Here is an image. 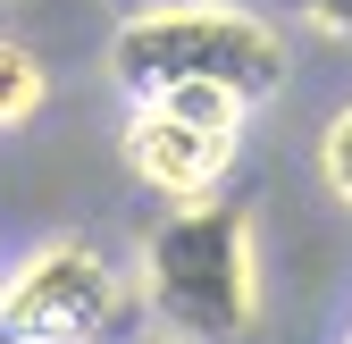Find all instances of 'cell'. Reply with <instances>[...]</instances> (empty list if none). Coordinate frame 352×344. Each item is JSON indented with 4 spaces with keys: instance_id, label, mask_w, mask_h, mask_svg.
Returning <instances> with one entry per match:
<instances>
[{
    "instance_id": "9",
    "label": "cell",
    "mask_w": 352,
    "mask_h": 344,
    "mask_svg": "<svg viewBox=\"0 0 352 344\" xmlns=\"http://www.w3.org/2000/svg\"><path fill=\"white\" fill-rule=\"evenodd\" d=\"M151 344H176V336H151Z\"/></svg>"
},
{
    "instance_id": "3",
    "label": "cell",
    "mask_w": 352,
    "mask_h": 344,
    "mask_svg": "<svg viewBox=\"0 0 352 344\" xmlns=\"http://www.w3.org/2000/svg\"><path fill=\"white\" fill-rule=\"evenodd\" d=\"M126 319V277L84 235H51L0 277V344H101Z\"/></svg>"
},
{
    "instance_id": "2",
    "label": "cell",
    "mask_w": 352,
    "mask_h": 344,
    "mask_svg": "<svg viewBox=\"0 0 352 344\" xmlns=\"http://www.w3.org/2000/svg\"><path fill=\"white\" fill-rule=\"evenodd\" d=\"M143 303L176 344H252L260 336V244L243 202H168L143 235Z\"/></svg>"
},
{
    "instance_id": "1",
    "label": "cell",
    "mask_w": 352,
    "mask_h": 344,
    "mask_svg": "<svg viewBox=\"0 0 352 344\" xmlns=\"http://www.w3.org/2000/svg\"><path fill=\"white\" fill-rule=\"evenodd\" d=\"M109 76L126 101H160L176 84H218L243 109H260L269 93H285L294 42L243 0H143L109 42Z\"/></svg>"
},
{
    "instance_id": "8",
    "label": "cell",
    "mask_w": 352,
    "mask_h": 344,
    "mask_svg": "<svg viewBox=\"0 0 352 344\" xmlns=\"http://www.w3.org/2000/svg\"><path fill=\"white\" fill-rule=\"evenodd\" d=\"M294 17L327 42H352V0H294Z\"/></svg>"
},
{
    "instance_id": "4",
    "label": "cell",
    "mask_w": 352,
    "mask_h": 344,
    "mask_svg": "<svg viewBox=\"0 0 352 344\" xmlns=\"http://www.w3.org/2000/svg\"><path fill=\"white\" fill-rule=\"evenodd\" d=\"M235 143L227 126H201V118H176L168 101H135V118H126V135H118V160H126V177L151 185L160 202H210L218 177L235 168Z\"/></svg>"
},
{
    "instance_id": "7",
    "label": "cell",
    "mask_w": 352,
    "mask_h": 344,
    "mask_svg": "<svg viewBox=\"0 0 352 344\" xmlns=\"http://www.w3.org/2000/svg\"><path fill=\"white\" fill-rule=\"evenodd\" d=\"M319 177H327V193L352 210V101L327 118V135H319Z\"/></svg>"
},
{
    "instance_id": "6",
    "label": "cell",
    "mask_w": 352,
    "mask_h": 344,
    "mask_svg": "<svg viewBox=\"0 0 352 344\" xmlns=\"http://www.w3.org/2000/svg\"><path fill=\"white\" fill-rule=\"evenodd\" d=\"M160 101H168L176 118H201V126H227V135H243V118H252V109H243L235 93H218V84H176V93H160Z\"/></svg>"
},
{
    "instance_id": "5",
    "label": "cell",
    "mask_w": 352,
    "mask_h": 344,
    "mask_svg": "<svg viewBox=\"0 0 352 344\" xmlns=\"http://www.w3.org/2000/svg\"><path fill=\"white\" fill-rule=\"evenodd\" d=\"M42 101H51V76H42V59L25 51V42L0 34V126H25Z\"/></svg>"
}]
</instances>
